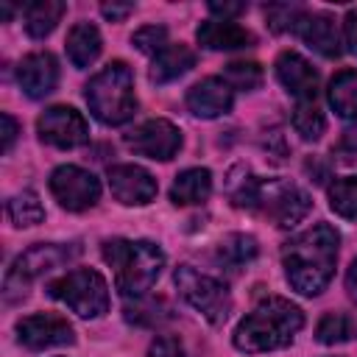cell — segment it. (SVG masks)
Segmentation results:
<instances>
[{
    "label": "cell",
    "mask_w": 357,
    "mask_h": 357,
    "mask_svg": "<svg viewBox=\"0 0 357 357\" xmlns=\"http://www.w3.org/2000/svg\"><path fill=\"white\" fill-rule=\"evenodd\" d=\"M340 234L329 223H315L282 248V265L290 287L301 296H318L335 276Z\"/></svg>",
    "instance_id": "cell-1"
},
{
    "label": "cell",
    "mask_w": 357,
    "mask_h": 357,
    "mask_svg": "<svg viewBox=\"0 0 357 357\" xmlns=\"http://www.w3.org/2000/svg\"><path fill=\"white\" fill-rule=\"evenodd\" d=\"M304 326V312L282 296L262 298L234 329V346L245 354L276 351L293 343Z\"/></svg>",
    "instance_id": "cell-2"
},
{
    "label": "cell",
    "mask_w": 357,
    "mask_h": 357,
    "mask_svg": "<svg viewBox=\"0 0 357 357\" xmlns=\"http://www.w3.org/2000/svg\"><path fill=\"white\" fill-rule=\"evenodd\" d=\"M231 201L240 209L268 218L279 229L296 226L298 220L307 218L312 206L310 195L301 187L282 178H259V176H243L231 192Z\"/></svg>",
    "instance_id": "cell-3"
},
{
    "label": "cell",
    "mask_w": 357,
    "mask_h": 357,
    "mask_svg": "<svg viewBox=\"0 0 357 357\" xmlns=\"http://www.w3.org/2000/svg\"><path fill=\"white\" fill-rule=\"evenodd\" d=\"M103 259L114 271V287L126 298H142L165 268V251L151 240H106L100 248Z\"/></svg>",
    "instance_id": "cell-4"
},
{
    "label": "cell",
    "mask_w": 357,
    "mask_h": 357,
    "mask_svg": "<svg viewBox=\"0 0 357 357\" xmlns=\"http://www.w3.org/2000/svg\"><path fill=\"white\" fill-rule=\"evenodd\" d=\"M86 103L103 126H123L137 112L134 73L126 61H112L86 84Z\"/></svg>",
    "instance_id": "cell-5"
},
{
    "label": "cell",
    "mask_w": 357,
    "mask_h": 357,
    "mask_svg": "<svg viewBox=\"0 0 357 357\" xmlns=\"http://www.w3.org/2000/svg\"><path fill=\"white\" fill-rule=\"evenodd\" d=\"M81 254V245L78 243H39V245H31L28 251H22L14 265L8 268L6 273V282H3V298L6 304H14V301H22L28 296V287L33 279L67 265L70 259H75Z\"/></svg>",
    "instance_id": "cell-6"
},
{
    "label": "cell",
    "mask_w": 357,
    "mask_h": 357,
    "mask_svg": "<svg viewBox=\"0 0 357 357\" xmlns=\"http://www.w3.org/2000/svg\"><path fill=\"white\" fill-rule=\"evenodd\" d=\"M47 296L67 304L81 318H100L109 310V284L92 268H75L47 282Z\"/></svg>",
    "instance_id": "cell-7"
},
{
    "label": "cell",
    "mask_w": 357,
    "mask_h": 357,
    "mask_svg": "<svg viewBox=\"0 0 357 357\" xmlns=\"http://www.w3.org/2000/svg\"><path fill=\"white\" fill-rule=\"evenodd\" d=\"M173 282H176L181 298L192 310H198L212 326L226 324V318L231 312V296H229L223 282H218V279H212V276H206L190 265H178L173 273Z\"/></svg>",
    "instance_id": "cell-8"
},
{
    "label": "cell",
    "mask_w": 357,
    "mask_h": 357,
    "mask_svg": "<svg viewBox=\"0 0 357 357\" xmlns=\"http://www.w3.org/2000/svg\"><path fill=\"white\" fill-rule=\"evenodd\" d=\"M50 192L67 212H84L98 204L100 181L95 178V173L78 165H61L50 173Z\"/></svg>",
    "instance_id": "cell-9"
},
{
    "label": "cell",
    "mask_w": 357,
    "mask_h": 357,
    "mask_svg": "<svg viewBox=\"0 0 357 357\" xmlns=\"http://www.w3.org/2000/svg\"><path fill=\"white\" fill-rule=\"evenodd\" d=\"M126 145L139 156H148V159H156V162H167L181 148V131L170 120L153 117V120H145L142 126H137L134 131H128L126 134Z\"/></svg>",
    "instance_id": "cell-10"
},
{
    "label": "cell",
    "mask_w": 357,
    "mask_h": 357,
    "mask_svg": "<svg viewBox=\"0 0 357 357\" xmlns=\"http://www.w3.org/2000/svg\"><path fill=\"white\" fill-rule=\"evenodd\" d=\"M39 139L53 148H78L89 139V126L73 106H50L36 120Z\"/></svg>",
    "instance_id": "cell-11"
},
{
    "label": "cell",
    "mask_w": 357,
    "mask_h": 357,
    "mask_svg": "<svg viewBox=\"0 0 357 357\" xmlns=\"http://www.w3.org/2000/svg\"><path fill=\"white\" fill-rule=\"evenodd\" d=\"M17 337L31 351L75 343V332H73L70 321L61 315H53V312H36V315L22 318L17 324Z\"/></svg>",
    "instance_id": "cell-12"
},
{
    "label": "cell",
    "mask_w": 357,
    "mask_h": 357,
    "mask_svg": "<svg viewBox=\"0 0 357 357\" xmlns=\"http://www.w3.org/2000/svg\"><path fill=\"white\" fill-rule=\"evenodd\" d=\"M106 178H109L112 195L123 206H145L159 192L156 178L145 167H139V165H112Z\"/></svg>",
    "instance_id": "cell-13"
},
{
    "label": "cell",
    "mask_w": 357,
    "mask_h": 357,
    "mask_svg": "<svg viewBox=\"0 0 357 357\" xmlns=\"http://www.w3.org/2000/svg\"><path fill=\"white\" fill-rule=\"evenodd\" d=\"M17 84L28 98H45L56 89L59 84V64L56 56L47 50H36L28 53L20 64H17Z\"/></svg>",
    "instance_id": "cell-14"
},
{
    "label": "cell",
    "mask_w": 357,
    "mask_h": 357,
    "mask_svg": "<svg viewBox=\"0 0 357 357\" xmlns=\"http://www.w3.org/2000/svg\"><path fill=\"white\" fill-rule=\"evenodd\" d=\"M273 67H276L279 84L293 98H298V103L301 100H315V95H318V70L304 56H298L296 50H284V53H279Z\"/></svg>",
    "instance_id": "cell-15"
},
{
    "label": "cell",
    "mask_w": 357,
    "mask_h": 357,
    "mask_svg": "<svg viewBox=\"0 0 357 357\" xmlns=\"http://www.w3.org/2000/svg\"><path fill=\"white\" fill-rule=\"evenodd\" d=\"M231 103H234V89L226 84V78L209 75L187 89V109L204 120L226 114L231 109Z\"/></svg>",
    "instance_id": "cell-16"
},
{
    "label": "cell",
    "mask_w": 357,
    "mask_h": 357,
    "mask_svg": "<svg viewBox=\"0 0 357 357\" xmlns=\"http://www.w3.org/2000/svg\"><path fill=\"white\" fill-rule=\"evenodd\" d=\"M195 36H198V45L209 50H237V47L254 45V33L234 20H206L198 25Z\"/></svg>",
    "instance_id": "cell-17"
},
{
    "label": "cell",
    "mask_w": 357,
    "mask_h": 357,
    "mask_svg": "<svg viewBox=\"0 0 357 357\" xmlns=\"http://www.w3.org/2000/svg\"><path fill=\"white\" fill-rule=\"evenodd\" d=\"M296 33L304 39L307 47H312L315 53L335 59L340 53V36L335 28V20L329 14H301Z\"/></svg>",
    "instance_id": "cell-18"
},
{
    "label": "cell",
    "mask_w": 357,
    "mask_h": 357,
    "mask_svg": "<svg viewBox=\"0 0 357 357\" xmlns=\"http://www.w3.org/2000/svg\"><path fill=\"white\" fill-rule=\"evenodd\" d=\"M212 192V173L206 167H190L181 170L170 187V201L176 206H190V204H204Z\"/></svg>",
    "instance_id": "cell-19"
},
{
    "label": "cell",
    "mask_w": 357,
    "mask_h": 357,
    "mask_svg": "<svg viewBox=\"0 0 357 357\" xmlns=\"http://www.w3.org/2000/svg\"><path fill=\"white\" fill-rule=\"evenodd\" d=\"M100 31L92 25V22H78L70 28L67 33V59L73 67H89L98 56H100Z\"/></svg>",
    "instance_id": "cell-20"
},
{
    "label": "cell",
    "mask_w": 357,
    "mask_h": 357,
    "mask_svg": "<svg viewBox=\"0 0 357 357\" xmlns=\"http://www.w3.org/2000/svg\"><path fill=\"white\" fill-rule=\"evenodd\" d=\"M190 67H195V53L187 45H167L159 56H153L151 64V81L153 84H167L176 81L178 75H184Z\"/></svg>",
    "instance_id": "cell-21"
},
{
    "label": "cell",
    "mask_w": 357,
    "mask_h": 357,
    "mask_svg": "<svg viewBox=\"0 0 357 357\" xmlns=\"http://www.w3.org/2000/svg\"><path fill=\"white\" fill-rule=\"evenodd\" d=\"M64 11H67V6H64L61 0H36V3L25 6L22 20H25V31H28V36H33V39H45L47 33H53V28L61 22Z\"/></svg>",
    "instance_id": "cell-22"
},
{
    "label": "cell",
    "mask_w": 357,
    "mask_h": 357,
    "mask_svg": "<svg viewBox=\"0 0 357 357\" xmlns=\"http://www.w3.org/2000/svg\"><path fill=\"white\" fill-rule=\"evenodd\" d=\"M329 106L346 120L357 117V70H340L329 81Z\"/></svg>",
    "instance_id": "cell-23"
},
{
    "label": "cell",
    "mask_w": 357,
    "mask_h": 357,
    "mask_svg": "<svg viewBox=\"0 0 357 357\" xmlns=\"http://www.w3.org/2000/svg\"><path fill=\"white\" fill-rule=\"evenodd\" d=\"M357 337V315L354 312H326L315 326V340L324 346L346 343Z\"/></svg>",
    "instance_id": "cell-24"
},
{
    "label": "cell",
    "mask_w": 357,
    "mask_h": 357,
    "mask_svg": "<svg viewBox=\"0 0 357 357\" xmlns=\"http://www.w3.org/2000/svg\"><path fill=\"white\" fill-rule=\"evenodd\" d=\"M6 212H8V220L20 229H28V226H36L45 220V206L33 190H22V192L11 195L6 204Z\"/></svg>",
    "instance_id": "cell-25"
},
{
    "label": "cell",
    "mask_w": 357,
    "mask_h": 357,
    "mask_svg": "<svg viewBox=\"0 0 357 357\" xmlns=\"http://www.w3.org/2000/svg\"><path fill=\"white\" fill-rule=\"evenodd\" d=\"M257 251H259L257 240H254L251 234H243V231L226 234V237L220 240V245H218V257H220L226 265H231V268H240V265L251 262V259L257 257Z\"/></svg>",
    "instance_id": "cell-26"
},
{
    "label": "cell",
    "mask_w": 357,
    "mask_h": 357,
    "mask_svg": "<svg viewBox=\"0 0 357 357\" xmlns=\"http://www.w3.org/2000/svg\"><path fill=\"white\" fill-rule=\"evenodd\" d=\"M293 128L307 142L321 139V134L326 131V120H324V112L315 106V100H301L293 109Z\"/></svg>",
    "instance_id": "cell-27"
},
{
    "label": "cell",
    "mask_w": 357,
    "mask_h": 357,
    "mask_svg": "<svg viewBox=\"0 0 357 357\" xmlns=\"http://www.w3.org/2000/svg\"><path fill=\"white\" fill-rule=\"evenodd\" d=\"M329 206L340 218H357V176H343L329 184Z\"/></svg>",
    "instance_id": "cell-28"
},
{
    "label": "cell",
    "mask_w": 357,
    "mask_h": 357,
    "mask_svg": "<svg viewBox=\"0 0 357 357\" xmlns=\"http://www.w3.org/2000/svg\"><path fill=\"white\" fill-rule=\"evenodd\" d=\"M226 84L234 89H257L262 84V67L257 61H231L226 64Z\"/></svg>",
    "instance_id": "cell-29"
},
{
    "label": "cell",
    "mask_w": 357,
    "mask_h": 357,
    "mask_svg": "<svg viewBox=\"0 0 357 357\" xmlns=\"http://www.w3.org/2000/svg\"><path fill=\"white\" fill-rule=\"evenodd\" d=\"M301 14H304V8L296 6V3H273V6L265 8L268 25H271V31H276V33H282V31H296Z\"/></svg>",
    "instance_id": "cell-30"
},
{
    "label": "cell",
    "mask_w": 357,
    "mask_h": 357,
    "mask_svg": "<svg viewBox=\"0 0 357 357\" xmlns=\"http://www.w3.org/2000/svg\"><path fill=\"white\" fill-rule=\"evenodd\" d=\"M131 42L137 45V50H142V53H151V56H159L170 42H167V28L165 25H145V28H139L134 36H131Z\"/></svg>",
    "instance_id": "cell-31"
},
{
    "label": "cell",
    "mask_w": 357,
    "mask_h": 357,
    "mask_svg": "<svg viewBox=\"0 0 357 357\" xmlns=\"http://www.w3.org/2000/svg\"><path fill=\"white\" fill-rule=\"evenodd\" d=\"M148 357H184L181 340L173 335H156L148 346Z\"/></svg>",
    "instance_id": "cell-32"
},
{
    "label": "cell",
    "mask_w": 357,
    "mask_h": 357,
    "mask_svg": "<svg viewBox=\"0 0 357 357\" xmlns=\"http://www.w3.org/2000/svg\"><path fill=\"white\" fill-rule=\"evenodd\" d=\"M343 42H346V50L357 56V11H349L343 20Z\"/></svg>",
    "instance_id": "cell-33"
},
{
    "label": "cell",
    "mask_w": 357,
    "mask_h": 357,
    "mask_svg": "<svg viewBox=\"0 0 357 357\" xmlns=\"http://www.w3.org/2000/svg\"><path fill=\"white\" fill-rule=\"evenodd\" d=\"M131 11H134V3H103V6H100V14H103L106 20H112V22L126 20Z\"/></svg>",
    "instance_id": "cell-34"
},
{
    "label": "cell",
    "mask_w": 357,
    "mask_h": 357,
    "mask_svg": "<svg viewBox=\"0 0 357 357\" xmlns=\"http://www.w3.org/2000/svg\"><path fill=\"white\" fill-rule=\"evenodd\" d=\"M209 11L212 14H218L220 20H234L237 14H243L245 11V3H209Z\"/></svg>",
    "instance_id": "cell-35"
},
{
    "label": "cell",
    "mask_w": 357,
    "mask_h": 357,
    "mask_svg": "<svg viewBox=\"0 0 357 357\" xmlns=\"http://www.w3.org/2000/svg\"><path fill=\"white\" fill-rule=\"evenodd\" d=\"M0 120H3V153H8V151H11V142H14V137H17V120H14L8 112H3Z\"/></svg>",
    "instance_id": "cell-36"
},
{
    "label": "cell",
    "mask_w": 357,
    "mask_h": 357,
    "mask_svg": "<svg viewBox=\"0 0 357 357\" xmlns=\"http://www.w3.org/2000/svg\"><path fill=\"white\" fill-rule=\"evenodd\" d=\"M337 153H343L346 159H354L357 156V128H349L343 134V139L337 142Z\"/></svg>",
    "instance_id": "cell-37"
},
{
    "label": "cell",
    "mask_w": 357,
    "mask_h": 357,
    "mask_svg": "<svg viewBox=\"0 0 357 357\" xmlns=\"http://www.w3.org/2000/svg\"><path fill=\"white\" fill-rule=\"evenodd\" d=\"M346 290H349V296L357 301V259L349 265V271H346Z\"/></svg>",
    "instance_id": "cell-38"
}]
</instances>
